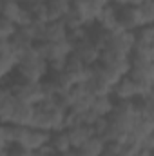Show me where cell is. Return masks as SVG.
<instances>
[{"label": "cell", "instance_id": "1", "mask_svg": "<svg viewBox=\"0 0 154 156\" xmlns=\"http://www.w3.org/2000/svg\"><path fill=\"white\" fill-rule=\"evenodd\" d=\"M15 78L24 80V82H42L44 78L49 75L47 69V60L35 49V45L26 51L22 56H18L16 60V67H15Z\"/></svg>", "mask_w": 154, "mask_h": 156}, {"label": "cell", "instance_id": "2", "mask_svg": "<svg viewBox=\"0 0 154 156\" xmlns=\"http://www.w3.org/2000/svg\"><path fill=\"white\" fill-rule=\"evenodd\" d=\"M64 115H65L64 109H60L53 100L45 98L37 105H33L31 127H38L49 133L56 129H64Z\"/></svg>", "mask_w": 154, "mask_h": 156}, {"label": "cell", "instance_id": "3", "mask_svg": "<svg viewBox=\"0 0 154 156\" xmlns=\"http://www.w3.org/2000/svg\"><path fill=\"white\" fill-rule=\"evenodd\" d=\"M7 87L11 89L13 96L20 102H26L29 105H37L38 102L45 100L44 89H42V82H24L18 78H9V82H5Z\"/></svg>", "mask_w": 154, "mask_h": 156}, {"label": "cell", "instance_id": "4", "mask_svg": "<svg viewBox=\"0 0 154 156\" xmlns=\"http://www.w3.org/2000/svg\"><path fill=\"white\" fill-rule=\"evenodd\" d=\"M134 33L132 31H111L102 53L116 55V56H129L134 47Z\"/></svg>", "mask_w": 154, "mask_h": 156}, {"label": "cell", "instance_id": "5", "mask_svg": "<svg viewBox=\"0 0 154 156\" xmlns=\"http://www.w3.org/2000/svg\"><path fill=\"white\" fill-rule=\"evenodd\" d=\"M83 85L87 87V91H89L93 96L111 94V89H113V82L105 76V73L100 69L98 64H94V66H91V67L87 69Z\"/></svg>", "mask_w": 154, "mask_h": 156}, {"label": "cell", "instance_id": "6", "mask_svg": "<svg viewBox=\"0 0 154 156\" xmlns=\"http://www.w3.org/2000/svg\"><path fill=\"white\" fill-rule=\"evenodd\" d=\"M140 27L138 13L134 4H118L116 5V31H136Z\"/></svg>", "mask_w": 154, "mask_h": 156}, {"label": "cell", "instance_id": "7", "mask_svg": "<svg viewBox=\"0 0 154 156\" xmlns=\"http://www.w3.org/2000/svg\"><path fill=\"white\" fill-rule=\"evenodd\" d=\"M35 49L49 62V60H54V58H67L71 55L73 45L67 38H64V40H56V42H37Z\"/></svg>", "mask_w": 154, "mask_h": 156}, {"label": "cell", "instance_id": "8", "mask_svg": "<svg viewBox=\"0 0 154 156\" xmlns=\"http://www.w3.org/2000/svg\"><path fill=\"white\" fill-rule=\"evenodd\" d=\"M71 55H73L76 60H80L85 67H91V66H94V64L100 62L102 51H100L94 44H91L87 38H82V40H78V42L73 44Z\"/></svg>", "mask_w": 154, "mask_h": 156}, {"label": "cell", "instance_id": "9", "mask_svg": "<svg viewBox=\"0 0 154 156\" xmlns=\"http://www.w3.org/2000/svg\"><path fill=\"white\" fill-rule=\"evenodd\" d=\"M111 96H113L114 102H129L134 96H140V89H138V85L134 83L132 78L129 76V75H125V76L120 78L113 85Z\"/></svg>", "mask_w": 154, "mask_h": 156}, {"label": "cell", "instance_id": "10", "mask_svg": "<svg viewBox=\"0 0 154 156\" xmlns=\"http://www.w3.org/2000/svg\"><path fill=\"white\" fill-rule=\"evenodd\" d=\"M49 131H44V129H38V127H26V133L22 136V140L18 144H22L27 151L31 153H37L38 149L45 147L47 142H49Z\"/></svg>", "mask_w": 154, "mask_h": 156}, {"label": "cell", "instance_id": "11", "mask_svg": "<svg viewBox=\"0 0 154 156\" xmlns=\"http://www.w3.org/2000/svg\"><path fill=\"white\" fill-rule=\"evenodd\" d=\"M31 118H33V105L15 98V104H13L9 115H7V122L5 123H15V125L29 127L31 125Z\"/></svg>", "mask_w": 154, "mask_h": 156}, {"label": "cell", "instance_id": "12", "mask_svg": "<svg viewBox=\"0 0 154 156\" xmlns=\"http://www.w3.org/2000/svg\"><path fill=\"white\" fill-rule=\"evenodd\" d=\"M67 38V27L62 20L58 22H45L40 26V40L38 42H56Z\"/></svg>", "mask_w": 154, "mask_h": 156}, {"label": "cell", "instance_id": "13", "mask_svg": "<svg viewBox=\"0 0 154 156\" xmlns=\"http://www.w3.org/2000/svg\"><path fill=\"white\" fill-rule=\"evenodd\" d=\"M65 131H67V136H69V142H71V147L73 149L80 147L82 144H85L89 138L94 136L93 127L89 123H76V125H73V127H69Z\"/></svg>", "mask_w": 154, "mask_h": 156}, {"label": "cell", "instance_id": "14", "mask_svg": "<svg viewBox=\"0 0 154 156\" xmlns=\"http://www.w3.org/2000/svg\"><path fill=\"white\" fill-rule=\"evenodd\" d=\"M116 2H109L105 4L100 11L98 16L94 20V24H98L100 27L107 29V31H116Z\"/></svg>", "mask_w": 154, "mask_h": 156}, {"label": "cell", "instance_id": "15", "mask_svg": "<svg viewBox=\"0 0 154 156\" xmlns=\"http://www.w3.org/2000/svg\"><path fill=\"white\" fill-rule=\"evenodd\" d=\"M47 145L51 147V151L54 154H60V153H67L71 151V142H69V136H67V131L65 129H56V131H51L49 134V142Z\"/></svg>", "mask_w": 154, "mask_h": 156}, {"label": "cell", "instance_id": "16", "mask_svg": "<svg viewBox=\"0 0 154 156\" xmlns=\"http://www.w3.org/2000/svg\"><path fill=\"white\" fill-rule=\"evenodd\" d=\"M71 7V2L67 0H45V11H47V22H58L64 20L67 11Z\"/></svg>", "mask_w": 154, "mask_h": 156}, {"label": "cell", "instance_id": "17", "mask_svg": "<svg viewBox=\"0 0 154 156\" xmlns=\"http://www.w3.org/2000/svg\"><path fill=\"white\" fill-rule=\"evenodd\" d=\"M103 149H105V142L100 136H93L85 144H82L80 147L73 149V151L76 156H102Z\"/></svg>", "mask_w": 154, "mask_h": 156}, {"label": "cell", "instance_id": "18", "mask_svg": "<svg viewBox=\"0 0 154 156\" xmlns=\"http://www.w3.org/2000/svg\"><path fill=\"white\" fill-rule=\"evenodd\" d=\"M15 67H16V56L9 51V47L0 51V83L11 78V75L15 73Z\"/></svg>", "mask_w": 154, "mask_h": 156}, {"label": "cell", "instance_id": "19", "mask_svg": "<svg viewBox=\"0 0 154 156\" xmlns=\"http://www.w3.org/2000/svg\"><path fill=\"white\" fill-rule=\"evenodd\" d=\"M114 107V100L111 94H102V96H93L89 109L96 115V116H107Z\"/></svg>", "mask_w": 154, "mask_h": 156}, {"label": "cell", "instance_id": "20", "mask_svg": "<svg viewBox=\"0 0 154 156\" xmlns=\"http://www.w3.org/2000/svg\"><path fill=\"white\" fill-rule=\"evenodd\" d=\"M134 5H136V13H138L140 27L142 26H152L154 24V0H140Z\"/></svg>", "mask_w": 154, "mask_h": 156}, {"label": "cell", "instance_id": "21", "mask_svg": "<svg viewBox=\"0 0 154 156\" xmlns=\"http://www.w3.org/2000/svg\"><path fill=\"white\" fill-rule=\"evenodd\" d=\"M15 104V96L11 93V89L7 87V83H0V123H5L7 122V115L11 111Z\"/></svg>", "mask_w": 154, "mask_h": 156}, {"label": "cell", "instance_id": "22", "mask_svg": "<svg viewBox=\"0 0 154 156\" xmlns=\"http://www.w3.org/2000/svg\"><path fill=\"white\" fill-rule=\"evenodd\" d=\"M29 22L31 26H42L47 22V11H45V4H24Z\"/></svg>", "mask_w": 154, "mask_h": 156}, {"label": "cell", "instance_id": "23", "mask_svg": "<svg viewBox=\"0 0 154 156\" xmlns=\"http://www.w3.org/2000/svg\"><path fill=\"white\" fill-rule=\"evenodd\" d=\"M26 133V127L22 125H15V123H2V131H0V136L7 142V144H18L22 140Z\"/></svg>", "mask_w": 154, "mask_h": 156}, {"label": "cell", "instance_id": "24", "mask_svg": "<svg viewBox=\"0 0 154 156\" xmlns=\"http://www.w3.org/2000/svg\"><path fill=\"white\" fill-rule=\"evenodd\" d=\"M20 9H22V5L16 4L15 0H0V16L2 18H9L11 22H16Z\"/></svg>", "mask_w": 154, "mask_h": 156}, {"label": "cell", "instance_id": "25", "mask_svg": "<svg viewBox=\"0 0 154 156\" xmlns=\"http://www.w3.org/2000/svg\"><path fill=\"white\" fill-rule=\"evenodd\" d=\"M134 44H143V45H154V26H142L134 31Z\"/></svg>", "mask_w": 154, "mask_h": 156}, {"label": "cell", "instance_id": "26", "mask_svg": "<svg viewBox=\"0 0 154 156\" xmlns=\"http://www.w3.org/2000/svg\"><path fill=\"white\" fill-rule=\"evenodd\" d=\"M4 154L5 156H31V151H27L22 144H7Z\"/></svg>", "mask_w": 154, "mask_h": 156}, {"label": "cell", "instance_id": "27", "mask_svg": "<svg viewBox=\"0 0 154 156\" xmlns=\"http://www.w3.org/2000/svg\"><path fill=\"white\" fill-rule=\"evenodd\" d=\"M5 147H7V142L0 136V154H4V153H5Z\"/></svg>", "mask_w": 154, "mask_h": 156}, {"label": "cell", "instance_id": "28", "mask_svg": "<svg viewBox=\"0 0 154 156\" xmlns=\"http://www.w3.org/2000/svg\"><path fill=\"white\" fill-rule=\"evenodd\" d=\"M7 47H9L7 40H0V51H4V49H7Z\"/></svg>", "mask_w": 154, "mask_h": 156}, {"label": "cell", "instance_id": "29", "mask_svg": "<svg viewBox=\"0 0 154 156\" xmlns=\"http://www.w3.org/2000/svg\"><path fill=\"white\" fill-rule=\"evenodd\" d=\"M53 156H76V154H75V151L71 149V151H67V153H60V154H53Z\"/></svg>", "mask_w": 154, "mask_h": 156}, {"label": "cell", "instance_id": "30", "mask_svg": "<svg viewBox=\"0 0 154 156\" xmlns=\"http://www.w3.org/2000/svg\"><path fill=\"white\" fill-rule=\"evenodd\" d=\"M16 4H20V5H24V4H27V0H15Z\"/></svg>", "mask_w": 154, "mask_h": 156}, {"label": "cell", "instance_id": "31", "mask_svg": "<svg viewBox=\"0 0 154 156\" xmlns=\"http://www.w3.org/2000/svg\"><path fill=\"white\" fill-rule=\"evenodd\" d=\"M0 156H5V154H0Z\"/></svg>", "mask_w": 154, "mask_h": 156}]
</instances>
